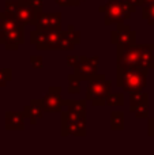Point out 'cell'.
I'll use <instances>...</instances> for the list:
<instances>
[{
	"instance_id": "cell-1",
	"label": "cell",
	"mask_w": 154,
	"mask_h": 155,
	"mask_svg": "<svg viewBox=\"0 0 154 155\" xmlns=\"http://www.w3.org/2000/svg\"><path fill=\"white\" fill-rule=\"evenodd\" d=\"M147 68H124L117 67L116 71V86L123 91L134 93V91L145 90L147 86Z\"/></svg>"
},
{
	"instance_id": "cell-2",
	"label": "cell",
	"mask_w": 154,
	"mask_h": 155,
	"mask_svg": "<svg viewBox=\"0 0 154 155\" xmlns=\"http://www.w3.org/2000/svg\"><path fill=\"white\" fill-rule=\"evenodd\" d=\"M98 11L104 14V23L106 26L124 23L136 12V7L128 4L126 0H108L106 4L98 7Z\"/></svg>"
},
{
	"instance_id": "cell-3",
	"label": "cell",
	"mask_w": 154,
	"mask_h": 155,
	"mask_svg": "<svg viewBox=\"0 0 154 155\" xmlns=\"http://www.w3.org/2000/svg\"><path fill=\"white\" fill-rule=\"evenodd\" d=\"M112 83L108 80L104 74H97L94 78L87 82L86 98L92 102L93 106H105L106 97L112 93Z\"/></svg>"
},
{
	"instance_id": "cell-4",
	"label": "cell",
	"mask_w": 154,
	"mask_h": 155,
	"mask_svg": "<svg viewBox=\"0 0 154 155\" xmlns=\"http://www.w3.org/2000/svg\"><path fill=\"white\" fill-rule=\"evenodd\" d=\"M60 134L62 136H78L85 137L87 134L86 129V117L75 114V113L65 110L60 114Z\"/></svg>"
},
{
	"instance_id": "cell-5",
	"label": "cell",
	"mask_w": 154,
	"mask_h": 155,
	"mask_svg": "<svg viewBox=\"0 0 154 155\" xmlns=\"http://www.w3.org/2000/svg\"><path fill=\"white\" fill-rule=\"evenodd\" d=\"M116 67L138 68L142 67L139 44L128 46H116ZM145 68V67H142Z\"/></svg>"
},
{
	"instance_id": "cell-6",
	"label": "cell",
	"mask_w": 154,
	"mask_h": 155,
	"mask_svg": "<svg viewBox=\"0 0 154 155\" xmlns=\"http://www.w3.org/2000/svg\"><path fill=\"white\" fill-rule=\"evenodd\" d=\"M98 65H100V57L98 56H79L78 64L74 67V74L76 75L78 79L89 82L92 78H94L98 74Z\"/></svg>"
},
{
	"instance_id": "cell-7",
	"label": "cell",
	"mask_w": 154,
	"mask_h": 155,
	"mask_svg": "<svg viewBox=\"0 0 154 155\" xmlns=\"http://www.w3.org/2000/svg\"><path fill=\"white\" fill-rule=\"evenodd\" d=\"M37 102L42 106V109L48 113H59L63 107L62 87L60 86H49L46 94Z\"/></svg>"
},
{
	"instance_id": "cell-8",
	"label": "cell",
	"mask_w": 154,
	"mask_h": 155,
	"mask_svg": "<svg viewBox=\"0 0 154 155\" xmlns=\"http://www.w3.org/2000/svg\"><path fill=\"white\" fill-rule=\"evenodd\" d=\"M130 112L136 118L149 117V94L146 91L130 93Z\"/></svg>"
},
{
	"instance_id": "cell-9",
	"label": "cell",
	"mask_w": 154,
	"mask_h": 155,
	"mask_svg": "<svg viewBox=\"0 0 154 155\" xmlns=\"http://www.w3.org/2000/svg\"><path fill=\"white\" fill-rule=\"evenodd\" d=\"M111 44L116 46H128L136 44V31L128 25L119 23L116 30L111 31Z\"/></svg>"
},
{
	"instance_id": "cell-10",
	"label": "cell",
	"mask_w": 154,
	"mask_h": 155,
	"mask_svg": "<svg viewBox=\"0 0 154 155\" xmlns=\"http://www.w3.org/2000/svg\"><path fill=\"white\" fill-rule=\"evenodd\" d=\"M35 29L41 31H60L62 30V14L60 12H38Z\"/></svg>"
},
{
	"instance_id": "cell-11",
	"label": "cell",
	"mask_w": 154,
	"mask_h": 155,
	"mask_svg": "<svg viewBox=\"0 0 154 155\" xmlns=\"http://www.w3.org/2000/svg\"><path fill=\"white\" fill-rule=\"evenodd\" d=\"M25 26H19L16 29L0 31V44L5 46L7 51H16L25 42Z\"/></svg>"
},
{
	"instance_id": "cell-12",
	"label": "cell",
	"mask_w": 154,
	"mask_h": 155,
	"mask_svg": "<svg viewBox=\"0 0 154 155\" xmlns=\"http://www.w3.org/2000/svg\"><path fill=\"white\" fill-rule=\"evenodd\" d=\"M14 15L16 16L19 23L26 26V25H35L38 12L27 3V0H19L18 10H16V12Z\"/></svg>"
},
{
	"instance_id": "cell-13",
	"label": "cell",
	"mask_w": 154,
	"mask_h": 155,
	"mask_svg": "<svg viewBox=\"0 0 154 155\" xmlns=\"http://www.w3.org/2000/svg\"><path fill=\"white\" fill-rule=\"evenodd\" d=\"M81 44V31L75 30L72 25L67 27L65 31H60V49L59 51H72Z\"/></svg>"
},
{
	"instance_id": "cell-14",
	"label": "cell",
	"mask_w": 154,
	"mask_h": 155,
	"mask_svg": "<svg viewBox=\"0 0 154 155\" xmlns=\"http://www.w3.org/2000/svg\"><path fill=\"white\" fill-rule=\"evenodd\" d=\"M30 44L38 51H51V35L49 31H41L35 29L30 33Z\"/></svg>"
},
{
	"instance_id": "cell-15",
	"label": "cell",
	"mask_w": 154,
	"mask_h": 155,
	"mask_svg": "<svg viewBox=\"0 0 154 155\" xmlns=\"http://www.w3.org/2000/svg\"><path fill=\"white\" fill-rule=\"evenodd\" d=\"M23 112H7L5 113V129L7 131H23L25 129Z\"/></svg>"
},
{
	"instance_id": "cell-16",
	"label": "cell",
	"mask_w": 154,
	"mask_h": 155,
	"mask_svg": "<svg viewBox=\"0 0 154 155\" xmlns=\"http://www.w3.org/2000/svg\"><path fill=\"white\" fill-rule=\"evenodd\" d=\"M44 113H45V110H44L42 106H41V105L37 102V99H32V101H30V104L26 105V106L23 107L25 117L30 121V124H32V125H35V124H37V121L41 120V118L44 117Z\"/></svg>"
},
{
	"instance_id": "cell-17",
	"label": "cell",
	"mask_w": 154,
	"mask_h": 155,
	"mask_svg": "<svg viewBox=\"0 0 154 155\" xmlns=\"http://www.w3.org/2000/svg\"><path fill=\"white\" fill-rule=\"evenodd\" d=\"M139 49H141V63L142 67L147 68V70H153L154 68V53H153V45L150 44H139Z\"/></svg>"
},
{
	"instance_id": "cell-18",
	"label": "cell",
	"mask_w": 154,
	"mask_h": 155,
	"mask_svg": "<svg viewBox=\"0 0 154 155\" xmlns=\"http://www.w3.org/2000/svg\"><path fill=\"white\" fill-rule=\"evenodd\" d=\"M19 26H23L18 22L16 16L11 12H0V31H7V30H12L16 29Z\"/></svg>"
},
{
	"instance_id": "cell-19",
	"label": "cell",
	"mask_w": 154,
	"mask_h": 155,
	"mask_svg": "<svg viewBox=\"0 0 154 155\" xmlns=\"http://www.w3.org/2000/svg\"><path fill=\"white\" fill-rule=\"evenodd\" d=\"M63 106L67 107V110L75 113V114L86 117V101H74V99H63Z\"/></svg>"
},
{
	"instance_id": "cell-20",
	"label": "cell",
	"mask_w": 154,
	"mask_h": 155,
	"mask_svg": "<svg viewBox=\"0 0 154 155\" xmlns=\"http://www.w3.org/2000/svg\"><path fill=\"white\" fill-rule=\"evenodd\" d=\"M109 125L112 131H123L124 129V113L112 112L109 116Z\"/></svg>"
},
{
	"instance_id": "cell-21",
	"label": "cell",
	"mask_w": 154,
	"mask_h": 155,
	"mask_svg": "<svg viewBox=\"0 0 154 155\" xmlns=\"http://www.w3.org/2000/svg\"><path fill=\"white\" fill-rule=\"evenodd\" d=\"M124 105V93L117 91L111 93L106 97V106H123Z\"/></svg>"
},
{
	"instance_id": "cell-22",
	"label": "cell",
	"mask_w": 154,
	"mask_h": 155,
	"mask_svg": "<svg viewBox=\"0 0 154 155\" xmlns=\"http://www.w3.org/2000/svg\"><path fill=\"white\" fill-rule=\"evenodd\" d=\"M68 86H67V93L68 94H79L81 93V79L76 78L75 74H70L67 76Z\"/></svg>"
},
{
	"instance_id": "cell-23",
	"label": "cell",
	"mask_w": 154,
	"mask_h": 155,
	"mask_svg": "<svg viewBox=\"0 0 154 155\" xmlns=\"http://www.w3.org/2000/svg\"><path fill=\"white\" fill-rule=\"evenodd\" d=\"M142 19H145L150 26H153L154 25V4L143 5L142 7Z\"/></svg>"
},
{
	"instance_id": "cell-24",
	"label": "cell",
	"mask_w": 154,
	"mask_h": 155,
	"mask_svg": "<svg viewBox=\"0 0 154 155\" xmlns=\"http://www.w3.org/2000/svg\"><path fill=\"white\" fill-rule=\"evenodd\" d=\"M12 80V70L0 67V87H5L8 82Z\"/></svg>"
},
{
	"instance_id": "cell-25",
	"label": "cell",
	"mask_w": 154,
	"mask_h": 155,
	"mask_svg": "<svg viewBox=\"0 0 154 155\" xmlns=\"http://www.w3.org/2000/svg\"><path fill=\"white\" fill-rule=\"evenodd\" d=\"M30 64L34 70H41L44 67V59L41 56H30Z\"/></svg>"
},
{
	"instance_id": "cell-26",
	"label": "cell",
	"mask_w": 154,
	"mask_h": 155,
	"mask_svg": "<svg viewBox=\"0 0 154 155\" xmlns=\"http://www.w3.org/2000/svg\"><path fill=\"white\" fill-rule=\"evenodd\" d=\"M59 7H79L81 2L78 0H55Z\"/></svg>"
},
{
	"instance_id": "cell-27",
	"label": "cell",
	"mask_w": 154,
	"mask_h": 155,
	"mask_svg": "<svg viewBox=\"0 0 154 155\" xmlns=\"http://www.w3.org/2000/svg\"><path fill=\"white\" fill-rule=\"evenodd\" d=\"M18 5H19V0H7L5 2V10L7 12L11 14H15L16 10H18Z\"/></svg>"
},
{
	"instance_id": "cell-28",
	"label": "cell",
	"mask_w": 154,
	"mask_h": 155,
	"mask_svg": "<svg viewBox=\"0 0 154 155\" xmlns=\"http://www.w3.org/2000/svg\"><path fill=\"white\" fill-rule=\"evenodd\" d=\"M30 5L34 8L37 12H41L42 11V7H44V0H27Z\"/></svg>"
},
{
	"instance_id": "cell-29",
	"label": "cell",
	"mask_w": 154,
	"mask_h": 155,
	"mask_svg": "<svg viewBox=\"0 0 154 155\" xmlns=\"http://www.w3.org/2000/svg\"><path fill=\"white\" fill-rule=\"evenodd\" d=\"M78 61H79V56H68L67 59H65V64L71 68L75 67V65L78 64Z\"/></svg>"
},
{
	"instance_id": "cell-30",
	"label": "cell",
	"mask_w": 154,
	"mask_h": 155,
	"mask_svg": "<svg viewBox=\"0 0 154 155\" xmlns=\"http://www.w3.org/2000/svg\"><path fill=\"white\" fill-rule=\"evenodd\" d=\"M147 134L150 137H154V120L147 117Z\"/></svg>"
},
{
	"instance_id": "cell-31",
	"label": "cell",
	"mask_w": 154,
	"mask_h": 155,
	"mask_svg": "<svg viewBox=\"0 0 154 155\" xmlns=\"http://www.w3.org/2000/svg\"><path fill=\"white\" fill-rule=\"evenodd\" d=\"M126 2L128 3V4H131V5H134V7H141L142 8V2L141 0H126Z\"/></svg>"
},
{
	"instance_id": "cell-32",
	"label": "cell",
	"mask_w": 154,
	"mask_h": 155,
	"mask_svg": "<svg viewBox=\"0 0 154 155\" xmlns=\"http://www.w3.org/2000/svg\"><path fill=\"white\" fill-rule=\"evenodd\" d=\"M142 2V7L143 5H149V4H154V0H141Z\"/></svg>"
},
{
	"instance_id": "cell-33",
	"label": "cell",
	"mask_w": 154,
	"mask_h": 155,
	"mask_svg": "<svg viewBox=\"0 0 154 155\" xmlns=\"http://www.w3.org/2000/svg\"><path fill=\"white\" fill-rule=\"evenodd\" d=\"M78 2H81V3H82V2H85V0H78Z\"/></svg>"
},
{
	"instance_id": "cell-34",
	"label": "cell",
	"mask_w": 154,
	"mask_h": 155,
	"mask_svg": "<svg viewBox=\"0 0 154 155\" xmlns=\"http://www.w3.org/2000/svg\"><path fill=\"white\" fill-rule=\"evenodd\" d=\"M150 118H152V120H154V116H153V117H150Z\"/></svg>"
},
{
	"instance_id": "cell-35",
	"label": "cell",
	"mask_w": 154,
	"mask_h": 155,
	"mask_svg": "<svg viewBox=\"0 0 154 155\" xmlns=\"http://www.w3.org/2000/svg\"><path fill=\"white\" fill-rule=\"evenodd\" d=\"M153 49H154V45H153Z\"/></svg>"
}]
</instances>
